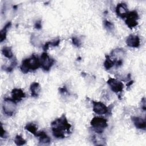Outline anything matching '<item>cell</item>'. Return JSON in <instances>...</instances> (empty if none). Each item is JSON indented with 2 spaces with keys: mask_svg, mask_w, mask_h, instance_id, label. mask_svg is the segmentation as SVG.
Listing matches in <instances>:
<instances>
[{
  "mask_svg": "<svg viewBox=\"0 0 146 146\" xmlns=\"http://www.w3.org/2000/svg\"><path fill=\"white\" fill-rule=\"evenodd\" d=\"M51 130L53 136L57 139L65 137V133H70L71 125L68 123L64 114L60 117L54 120L51 123Z\"/></svg>",
  "mask_w": 146,
  "mask_h": 146,
  "instance_id": "cell-1",
  "label": "cell"
},
{
  "mask_svg": "<svg viewBox=\"0 0 146 146\" xmlns=\"http://www.w3.org/2000/svg\"><path fill=\"white\" fill-rule=\"evenodd\" d=\"M40 67V59L37 55L33 54L30 58H26L22 60L20 68L23 73L26 74L29 71H34Z\"/></svg>",
  "mask_w": 146,
  "mask_h": 146,
  "instance_id": "cell-2",
  "label": "cell"
},
{
  "mask_svg": "<svg viewBox=\"0 0 146 146\" xmlns=\"http://www.w3.org/2000/svg\"><path fill=\"white\" fill-rule=\"evenodd\" d=\"M91 125L97 133H102L107 127V121L103 117H94L91 121Z\"/></svg>",
  "mask_w": 146,
  "mask_h": 146,
  "instance_id": "cell-3",
  "label": "cell"
},
{
  "mask_svg": "<svg viewBox=\"0 0 146 146\" xmlns=\"http://www.w3.org/2000/svg\"><path fill=\"white\" fill-rule=\"evenodd\" d=\"M16 103L13 99L5 98L2 103V108L4 113L8 116L13 115L17 109Z\"/></svg>",
  "mask_w": 146,
  "mask_h": 146,
  "instance_id": "cell-4",
  "label": "cell"
},
{
  "mask_svg": "<svg viewBox=\"0 0 146 146\" xmlns=\"http://www.w3.org/2000/svg\"><path fill=\"white\" fill-rule=\"evenodd\" d=\"M40 67L45 71H48L51 67L54 65L55 60L51 58L46 52H44L42 54L40 58Z\"/></svg>",
  "mask_w": 146,
  "mask_h": 146,
  "instance_id": "cell-5",
  "label": "cell"
},
{
  "mask_svg": "<svg viewBox=\"0 0 146 146\" xmlns=\"http://www.w3.org/2000/svg\"><path fill=\"white\" fill-rule=\"evenodd\" d=\"M125 18L126 19L125 21V22L129 28L132 29L133 27H135L138 25L137 20L139 17L137 11L133 10L128 12Z\"/></svg>",
  "mask_w": 146,
  "mask_h": 146,
  "instance_id": "cell-6",
  "label": "cell"
},
{
  "mask_svg": "<svg viewBox=\"0 0 146 146\" xmlns=\"http://www.w3.org/2000/svg\"><path fill=\"white\" fill-rule=\"evenodd\" d=\"M107 83L110 87L111 90L114 92H121L123 90L124 85L123 83L117 80L114 78H110L107 80Z\"/></svg>",
  "mask_w": 146,
  "mask_h": 146,
  "instance_id": "cell-7",
  "label": "cell"
},
{
  "mask_svg": "<svg viewBox=\"0 0 146 146\" xmlns=\"http://www.w3.org/2000/svg\"><path fill=\"white\" fill-rule=\"evenodd\" d=\"M93 104V111L98 115H104L107 113L108 109L107 106L100 102L92 101Z\"/></svg>",
  "mask_w": 146,
  "mask_h": 146,
  "instance_id": "cell-8",
  "label": "cell"
},
{
  "mask_svg": "<svg viewBox=\"0 0 146 146\" xmlns=\"http://www.w3.org/2000/svg\"><path fill=\"white\" fill-rule=\"evenodd\" d=\"M115 11L118 17L123 19L125 18L128 13L127 4L124 2L118 3L116 7Z\"/></svg>",
  "mask_w": 146,
  "mask_h": 146,
  "instance_id": "cell-9",
  "label": "cell"
},
{
  "mask_svg": "<svg viewBox=\"0 0 146 146\" xmlns=\"http://www.w3.org/2000/svg\"><path fill=\"white\" fill-rule=\"evenodd\" d=\"M126 44L128 46L133 48H137L140 44V38L137 35L131 34L126 39Z\"/></svg>",
  "mask_w": 146,
  "mask_h": 146,
  "instance_id": "cell-10",
  "label": "cell"
},
{
  "mask_svg": "<svg viewBox=\"0 0 146 146\" xmlns=\"http://www.w3.org/2000/svg\"><path fill=\"white\" fill-rule=\"evenodd\" d=\"M131 119L135 126L137 128L141 129L143 130H145L146 124H145V121L144 119L140 117H138V116H132L131 117Z\"/></svg>",
  "mask_w": 146,
  "mask_h": 146,
  "instance_id": "cell-11",
  "label": "cell"
},
{
  "mask_svg": "<svg viewBox=\"0 0 146 146\" xmlns=\"http://www.w3.org/2000/svg\"><path fill=\"white\" fill-rule=\"evenodd\" d=\"M12 99L16 102H20L25 97V94L20 88H14L11 91Z\"/></svg>",
  "mask_w": 146,
  "mask_h": 146,
  "instance_id": "cell-12",
  "label": "cell"
},
{
  "mask_svg": "<svg viewBox=\"0 0 146 146\" xmlns=\"http://www.w3.org/2000/svg\"><path fill=\"white\" fill-rule=\"evenodd\" d=\"M30 90L31 91V96L34 98H37L40 91V87L38 82H33L30 85Z\"/></svg>",
  "mask_w": 146,
  "mask_h": 146,
  "instance_id": "cell-13",
  "label": "cell"
},
{
  "mask_svg": "<svg viewBox=\"0 0 146 146\" xmlns=\"http://www.w3.org/2000/svg\"><path fill=\"white\" fill-rule=\"evenodd\" d=\"M35 136L38 137L39 142L43 144H48L51 141V138L44 131L38 132Z\"/></svg>",
  "mask_w": 146,
  "mask_h": 146,
  "instance_id": "cell-14",
  "label": "cell"
},
{
  "mask_svg": "<svg viewBox=\"0 0 146 146\" xmlns=\"http://www.w3.org/2000/svg\"><path fill=\"white\" fill-rule=\"evenodd\" d=\"M11 25V22H8L5 26L3 27V28L1 31V36H0V40L1 42H2L3 40H5L6 38V35H7V30L10 27Z\"/></svg>",
  "mask_w": 146,
  "mask_h": 146,
  "instance_id": "cell-15",
  "label": "cell"
},
{
  "mask_svg": "<svg viewBox=\"0 0 146 146\" xmlns=\"http://www.w3.org/2000/svg\"><path fill=\"white\" fill-rule=\"evenodd\" d=\"M25 129L27 131L30 132L31 133L33 134L34 136H35L38 132L37 127L36 124L33 123H29L27 124L26 125L25 127Z\"/></svg>",
  "mask_w": 146,
  "mask_h": 146,
  "instance_id": "cell-16",
  "label": "cell"
},
{
  "mask_svg": "<svg viewBox=\"0 0 146 146\" xmlns=\"http://www.w3.org/2000/svg\"><path fill=\"white\" fill-rule=\"evenodd\" d=\"M115 65V61L111 59L109 55L106 56V60L104 62V67L106 70H108L111 68Z\"/></svg>",
  "mask_w": 146,
  "mask_h": 146,
  "instance_id": "cell-17",
  "label": "cell"
},
{
  "mask_svg": "<svg viewBox=\"0 0 146 146\" xmlns=\"http://www.w3.org/2000/svg\"><path fill=\"white\" fill-rule=\"evenodd\" d=\"M2 54L8 59H11L13 57V54L10 47H4L2 49Z\"/></svg>",
  "mask_w": 146,
  "mask_h": 146,
  "instance_id": "cell-18",
  "label": "cell"
},
{
  "mask_svg": "<svg viewBox=\"0 0 146 146\" xmlns=\"http://www.w3.org/2000/svg\"><path fill=\"white\" fill-rule=\"evenodd\" d=\"M14 143L17 145H23L26 143V141L21 135H17L14 139Z\"/></svg>",
  "mask_w": 146,
  "mask_h": 146,
  "instance_id": "cell-19",
  "label": "cell"
},
{
  "mask_svg": "<svg viewBox=\"0 0 146 146\" xmlns=\"http://www.w3.org/2000/svg\"><path fill=\"white\" fill-rule=\"evenodd\" d=\"M31 43L34 46H39L40 45V41L39 38L35 34H32L30 38Z\"/></svg>",
  "mask_w": 146,
  "mask_h": 146,
  "instance_id": "cell-20",
  "label": "cell"
},
{
  "mask_svg": "<svg viewBox=\"0 0 146 146\" xmlns=\"http://www.w3.org/2000/svg\"><path fill=\"white\" fill-rule=\"evenodd\" d=\"M103 25H104V27L108 31H112L114 29V25L112 22H111L107 20H105L103 21Z\"/></svg>",
  "mask_w": 146,
  "mask_h": 146,
  "instance_id": "cell-21",
  "label": "cell"
},
{
  "mask_svg": "<svg viewBox=\"0 0 146 146\" xmlns=\"http://www.w3.org/2000/svg\"><path fill=\"white\" fill-rule=\"evenodd\" d=\"M17 62L16 59H13V61L11 62V64H10V66L5 68V70H6L7 72H11V71H12L13 70V68H14L15 67V66L17 65Z\"/></svg>",
  "mask_w": 146,
  "mask_h": 146,
  "instance_id": "cell-22",
  "label": "cell"
},
{
  "mask_svg": "<svg viewBox=\"0 0 146 146\" xmlns=\"http://www.w3.org/2000/svg\"><path fill=\"white\" fill-rule=\"evenodd\" d=\"M71 40H72V44L76 46V47H80L82 43H81V42L80 40V39L79 38H78L76 36H73L72 38H71Z\"/></svg>",
  "mask_w": 146,
  "mask_h": 146,
  "instance_id": "cell-23",
  "label": "cell"
},
{
  "mask_svg": "<svg viewBox=\"0 0 146 146\" xmlns=\"http://www.w3.org/2000/svg\"><path fill=\"white\" fill-rule=\"evenodd\" d=\"M60 40L59 38H57L56 39H55L52 41H50V46H54V47H55V46H58L59 43H60Z\"/></svg>",
  "mask_w": 146,
  "mask_h": 146,
  "instance_id": "cell-24",
  "label": "cell"
},
{
  "mask_svg": "<svg viewBox=\"0 0 146 146\" xmlns=\"http://www.w3.org/2000/svg\"><path fill=\"white\" fill-rule=\"evenodd\" d=\"M34 27L38 30H39L42 28V21L41 20L37 21L34 24Z\"/></svg>",
  "mask_w": 146,
  "mask_h": 146,
  "instance_id": "cell-25",
  "label": "cell"
},
{
  "mask_svg": "<svg viewBox=\"0 0 146 146\" xmlns=\"http://www.w3.org/2000/svg\"><path fill=\"white\" fill-rule=\"evenodd\" d=\"M7 136V133L6 131L3 129V126L1 124V137H6Z\"/></svg>",
  "mask_w": 146,
  "mask_h": 146,
  "instance_id": "cell-26",
  "label": "cell"
},
{
  "mask_svg": "<svg viewBox=\"0 0 146 146\" xmlns=\"http://www.w3.org/2000/svg\"><path fill=\"white\" fill-rule=\"evenodd\" d=\"M145 98H143L141 99V104H142L141 108L144 111H145Z\"/></svg>",
  "mask_w": 146,
  "mask_h": 146,
  "instance_id": "cell-27",
  "label": "cell"
},
{
  "mask_svg": "<svg viewBox=\"0 0 146 146\" xmlns=\"http://www.w3.org/2000/svg\"><path fill=\"white\" fill-rule=\"evenodd\" d=\"M59 91H60V92L61 94H63V93H66L67 92V88L66 86H63V87L62 88H59Z\"/></svg>",
  "mask_w": 146,
  "mask_h": 146,
  "instance_id": "cell-28",
  "label": "cell"
},
{
  "mask_svg": "<svg viewBox=\"0 0 146 146\" xmlns=\"http://www.w3.org/2000/svg\"><path fill=\"white\" fill-rule=\"evenodd\" d=\"M133 81L132 80H131V81H130V82H128V83L127 84V87H129V86H131L132 84H133Z\"/></svg>",
  "mask_w": 146,
  "mask_h": 146,
  "instance_id": "cell-29",
  "label": "cell"
}]
</instances>
